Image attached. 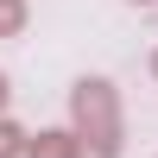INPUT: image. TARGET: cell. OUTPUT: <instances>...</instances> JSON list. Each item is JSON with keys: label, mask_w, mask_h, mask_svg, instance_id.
Masks as SVG:
<instances>
[{"label": "cell", "mask_w": 158, "mask_h": 158, "mask_svg": "<svg viewBox=\"0 0 158 158\" xmlns=\"http://www.w3.org/2000/svg\"><path fill=\"white\" fill-rule=\"evenodd\" d=\"M6 101H13V82H6V70H0V114H6Z\"/></svg>", "instance_id": "cell-5"}, {"label": "cell", "mask_w": 158, "mask_h": 158, "mask_svg": "<svg viewBox=\"0 0 158 158\" xmlns=\"http://www.w3.org/2000/svg\"><path fill=\"white\" fill-rule=\"evenodd\" d=\"M70 133L82 139L89 158H120L127 120H120V89L108 76H76L70 82Z\"/></svg>", "instance_id": "cell-1"}, {"label": "cell", "mask_w": 158, "mask_h": 158, "mask_svg": "<svg viewBox=\"0 0 158 158\" xmlns=\"http://www.w3.org/2000/svg\"><path fill=\"white\" fill-rule=\"evenodd\" d=\"M152 76H158V51H152Z\"/></svg>", "instance_id": "cell-7"}, {"label": "cell", "mask_w": 158, "mask_h": 158, "mask_svg": "<svg viewBox=\"0 0 158 158\" xmlns=\"http://www.w3.org/2000/svg\"><path fill=\"white\" fill-rule=\"evenodd\" d=\"M133 6H158V0H133Z\"/></svg>", "instance_id": "cell-6"}, {"label": "cell", "mask_w": 158, "mask_h": 158, "mask_svg": "<svg viewBox=\"0 0 158 158\" xmlns=\"http://www.w3.org/2000/svg\"><path fill=\"white\" fill-rule=\"evenodd\" d=\"M25 158H89V152L70 127H38V133H25Z\"/></svg>", "instance_id": "cell-2"}, {"label": "cell", "mask_w": 158, "mask_h": 158, "mask_svg": "<svg viewBox=\"0 0 158 158\" xmlns=\"http://www.w3.org/2000/svg\"><path fill=\"white\" fill-rule=\"evenodd\" d=\"M25 32V0H0V38H19Z\"/></svg>", "instance_id": "cell-3"}, {"label": "cell", "mask_w": 158, "mask_h": 158, "mask_svg": "<svg viewBox=\"0 0 158 158\" xmlns=\"http://www.w3.org/2000/svg\"><path fill=\"white\" fill-rule=\"evenodd\" d=\"M0 158H25V127H13L0 114Z\"/></svg>", "instance_id": "cell-4"}]
</instances>
